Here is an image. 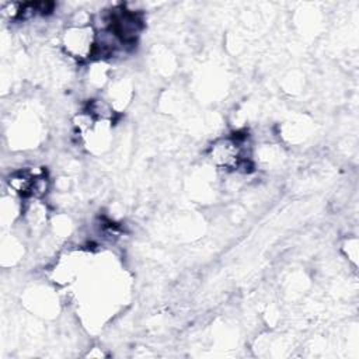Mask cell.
I'll return each mask as SVG.
<instances>
[{
  "label": "cell",
  "mask_w": 359,
  "mask_h": 359,
  "mask_svg": "<svg viewBox=\"0 0 359 359\" xmlns=\"http://www.w3.org/2000/svg\"><path fill=\"white\" fill-rule=\"evenodd\" d=\"M97 34L91 25H73L69 27L62 38L63 48L67 55L76 59H87L94 55Z\"/></svg>",
  "instance_id": "1"
}]
</instances>
